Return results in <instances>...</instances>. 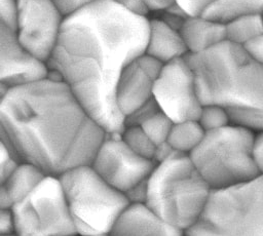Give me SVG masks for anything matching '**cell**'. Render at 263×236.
<instances>
[{
	"label": "cell",
	"instance_id": "cell-20",
	"mask_svg": "<svg viewBox=\"0 0 263 236\" xmlns=\"http://www.w3.org/2000/svg\"><path fill=\"white\" fill-rule=\"evenodd\" d=\"M247 13H263V0H217L203 16L225 24Z\"/></svg>",
	"mask_w": 263,
	"mask_h": 236
},
{
	"label": "cell",
	"instance_id": "cell-25",
	"mask_svg": "<svg viewBox=\"0 0 263 236\" xmlns=\"http://www.w3.org/2000/svg\"><path fill=\"white\" fill-rule=\"evenodd\" d=\"M22 161L16 155L4 144H0V180L6 179Z\"/></svg>",
	"mask_w": 263,
	"mask_h": 236
},
{
	"label": "cell",
	"instance_id": "cell-6",
	"mask_svg": "<svg viewBox=\"0 0 263 236\" xmlns=\"http://www.w3.org/2000/svg\"><path fill=\"white\" fill-rule=\"evenodd\" d=\"M184 236H263V173L212 190L200 217Z\"/></svg>",
	"mask_w": 263,
	"mask_h": 236
},
{
	"label": "cell",
	"instance_id": "cell-5",
	"mask_svg": "<svg viewBox=\"0 0 263 236\" xmlns=\"http://www.w3.org/2000/svg\"><path fill=\"white\" fill-rule=\"evenodd\" d=\"M257 137L254 130L231 123L205 132L189 157L212 190L230 187L261 173Z\"/></svg>",
	"mask_w": 263,
	"mask_h": 236
},
{
	"label": "cell",
	"instance_id": "cell-10",
	"mask_svg": "<svg viewBox=\"0 0 263 236\" xmlns=\"http://www.w3.org/2000/svg\"><path fill=\"white\" fill-rule=\"evenodd\" d=\"M155 162L135 154L120 134H107L96 152L90 166L109 185L124 195L147 181Z\"/></svg>",
	"mask_w": 263,
	"mask_h": 236
},
{
	"label": "cell",
	"instance_id": "cell-32",
	"mask_svg": "<svg viewBox=\"0 0 263 236\" xmlns=\"http://www.w3.org/2000/svg\"><path fill=\"white\" fill-rule=\"evenodd\" d=\"M257 158L261 172L263 173V132L258 133L257 137Z\"/></svg>",
	"mask_w": 263,
	"mask_h": 236
},
{
	"label": "cell",
	"instance_id": "cell-4",
	"mask_svg": "<svg viewBox=\"0 0 263 236\" xmlns=\"http://www.w3.org/2000/svg\"><path fill=\"white\" fill-rule=\"evenodd\" d=\"M211 191L189 155L174 153L157 162L148 176L146 203L185 233L200 217Z\"/></svg>",
	"mask_w": 263,
	"mask_h": 236
},
{
	"label": "cell",
	"instance_id": "cell-15",
	"mask_svg": "<svg viewBox=\"0 0 263 236\" xmlns=\"http://www.w3.org/2000/svg\"><path fill=\"white\" fill-rule=\"evenodd\" d=\"M145 53L162 64H166L186 56L188 50L180 30L172 27L160 17H155L149 18Z\"/></svg>",
	"mask_w": 263,
	"mask_h": 236
},
{
	"label": "cell",
	"instance_id": "cell-34",
	"mask_svg": "<svg viewBox=\"0 0 263 236\" xmlns=\"http://www.w3.org/2000/svg\"><path fill=\"white\" fill-rule=\"evenodd\" d=\"M0 236H18L16 233H11V234H5V235H0Z\"/></svg>",
	"mask_w": 263,
	"mask_h": 236
},
{
	"label": "cell",
	"instance_id": "cell-18",
	"mask_svg": "<svg viewBox=\"0 0 263 236\" xmlns=\"http://www.w3.org/2000/svg\"><path fill=\"white\" fill-rule=\"evenodd\" d=\"M205 134L197 120L174 122L167 137V145L176 152L190 155L200 144Z\"/></svg>",
	"mask_w": 263,
	"mask_h": 236
},
{
	"label": "cell",
	"instance_id": "cell-12",
	"mask_svg": "<svg viewBox=\"0 0 263 236\" xmlns=\"http://www.w3.org/2000/svg\"><path fill=\"white\" fill-rule=\"evenodd\" d=\"M46 62L31 52L16 34L0 26V84L8 89L31 84L49 76Z\"/></svg>",
	"mask_w": 263,
	"mask_h": 236
},
{
	"label": "cell",
	"instance_id": "cell-27",
	"mask_svg": "<svg viewBox=\"0 0 263 236\" xmlns=\"http://www.w3.org/2000/svg\"><path fill=\"white\" fill-rule=\"evenodd\" d=\"M120 7L135 15L148 17L150 9L144 0H114Z\"/></svg>",
	"mask_w": 263,
	"mask_h": 236
},
{
	"label": "cell",
	"instance_id": "cell-11",
	"mask_svg": "<svg viewBox=\"0 0 263 236\" xmlns=\"http://www.w3.org/2000/svg\"><path fill=\"white\" fill-rule=\"evenodd\" d=\"M17 7L14 33L24 46L47 63L66 16L52 0H17Z\"/></svg>",
	"mask_w": 263,
	"mask_h": 236
},
{
	"label": "cell",
	"instance_id": "cell-13",
	"mask_svg": "<svg viewBox=\"0 0 263 236\" xmlns=\"http://www.w3.org/2000/svg\"><path fill=\"white\" fill-rule=\"evenodd\" d=\"M163 64L147 53L132 61L116 86V104L124 119L153 99V88Z\"/></svg>",
	"mask_w": 263,
	"mask_h": 236
},
{
	"label": "cell",
	"instance_id": "cell-16",
	"mask_svg": "<svg viewBox=\"0 0 263 236\" xmlns=\"http://www.w3.org/2000/svg\"><path fill=\"white\" fill-rule=\"evenodd\" d=\"M188 54L203 52L226 41L225 24L203 15L187 16L181 28Z\"/></svg>",
	"mask_w": 263,
	"mask_h": 236
},
{
	"label": "cell",
	"instance_id": "cell-19",
	"mask_svg": "<svg viewBox=\"0 0 263 236\" xmlns=\"http://www.w3.org/2000/svg\"><path fill=\"white\" fill-rule=\"evenodd\" d=\"M226 40L243 46L263 34L262 13H247L225 23Z\"/></svg>",
	"mask_w": 263,
	"mask_h": 236
},
{
	"label": "cell",
	"instance_id": "cell-33",
	"mask_svg": "<svg viewBox=\"0 0 263 236\" xmlns=\"http://www.w3.org/2000/svg\"><path fill=\"white\" fill-rule=\"evenodd\" d=\"M90 236H111L109 233H102V234H95V235H90Z\"/></svg>",
	"mask_w": 263,
	"mask_h": 236
},
{
	"label": "cell",
	"instance_id": "cell-35",
	"mask_svg": "<svg viewBox=\"0 0 263 236\" xmlns=\"http://www.w3.org/2000/svg\"><path fill=\"white\" fill-rule=\"evenodd\" d=\"M69 236H79L78 234H73V235H69Z\"/></svg>",
	"mask_w": 263,
	"mask_h": 236
},
{
	"label": "cell",
	"instance_id": "cell-30",
	"mask_svg": "<svg viewBox=\"0 0 263 236\" xmlns=\"http://www.w3.org/2000/svg\"><path fill=\"white\" fill-rule=\"evenodd\" d=\"M11 233H15V222L12 209H0V235Z\"/></svg>",
	"mask_w": 263,
	"mask_h": 236
},
{
	"label": "cell",
	"instance_id": "cell-14",
	"mask_svg": "<svg viewBox=\"0 0 263 236\" xmlns=\"http://www.w3.org/2000/svg\"><path fill=\"white\" fill-rule=\"evenodd\" d=\"M111 236H184L147 203H128L112 227Z\"/></svg>",
	"mask_w": 263,
	"mask_h": 236
},
{
	"label": "cell",
	"instance_id": "cell-2",
	"mask_svg": "<svg viewBox=\"0 0 263 236\" xmlns=\"http://www.w3.org/2000/svg\"><path fill=\"white\" fill-rule=\"evenodd\" d=\"M1 142L22 162L46 175L90 164L107 136L70 87L51 75L43 80L1 88Z\"/></svg>",
	"mask_w": 263,
	"mask_h": 236
},
{
	"label": "cell",
	"instance_id": "cell-21",
	"mask_svg": "<svg viewBox=\"0 0 263 236\" xmlns=\"http://www.w3.org/2000/svg\"><path fill=\"white\" fill-rule=\"evenodd\" d=\"M123 143L137 155L155 162L157 146L139 125H125L120 133ZM156 163V162H155Z\"/></svg>",
	"mask_w": 263,
	"mask_h": 236
},
{
	"label": "cell",
	"instance_id": "cell-31",
	"mask_svg": "<svg viewBox=\"0 0 263 236\" xmlns=\"http://www.w3.org/2000/svg\"><path fill=\"white\" fill-rule=\"evenodd\" d=\"M144 1L148 5L150 11H163L175 2L174 0H144Z\"/></svg>",
	"mask_w": 263,
	"mask_h": 236
},
{
	"label": "cell",
	"instance_id": "cell-7",
	"mask_svg": "<svg viewBox=\"0 0 263 236\" xmlns=\"http://www.w3.org/2000/svg\"><path fill=\"white\" fill-rule=\"evenodd\" d=\"M59 179L79 236L110 233L129 203L126 196L104 181L90 164L74 167Z\"/></svg>",
	"mask_w": 263,
	"mask_h": 236
},
{
	"label": "cell",
	"instance_id": "cell-9",
	"mask_svg": "<svg viewBox=\"0 0 263 236\" xmlns=\"http://www.w3.org/2000/svg\"><path fill=\"white\" fill-rule=\"evenodd\" d=\"M153 99L174 122L198 119L202 103L187 55L163 64L154 83Z\"/></svg>",
	"mask_w": 263,
	"mask_h": 236
},
{
	"label": "cell",
	"instance_id": "cell-28",
	"mask_svg": "<svg viewBox=\"0 0 263 236\" xmlns=\"http://www.w3.org/2000/svg\"><path fill=\"white\" fill-rule=\"evenodd\" d=\"M242 47L256 63L263 66V34L251 40Z\"/></svg>",
	"mask_w": 263,
	"mask_h": 236
},
{
	"label": "cell",
	"instance_id": "cell-22",
	"mask_svg": "<svg viewBox=\"0 0 263 236\" xmlns=\"http://www.w3.org/2000/svg\"><path fill=\"white\" fill-rule=\"evenodd\" d=\"M174 121L160 109L145 119L139 126L147 133L156 146L166 143Z\"/></svg>",
	"mask_w": 263,
	"mask_h": 236
},
{
	"label": "cell",
	"instance_id": "cell-8",
	"mask_svg": "<svg viewBox=\"0 0 263 236\" xmlns=\"http://www.w3.org/2000/svg\"><path fill=\"white\" fill-rule=\"evenodd\" d=\"M11 209L18 236L77 234L58 176L46 175L32 193Z\"/></svg>",
	"mask_w": 263,
	"mask_h": 236
},
{
	"label": "cell",
	"instance_id": "cell-36",
	"mask_svg": "<svg viewBox=\"0 0 263 236\" xmlns=\"http://www.w3.org/2000/svg\"><path fill=\"white\" fill-rule=\"evenodd\" d=\"M262 15H263V13H262Z\"/></svg>",
	"mask_w": 263,
	"mask_h": 236
},
{
	"label": "cell",
	"instance_id": "cell-3",
	"mask_svg": "<svg viewBox=\"0 0 263 236\" xmlns=\"http://www.w3.org/2000/svg\"><path fill=\"white\" fill-rule=\"evenodd\" d=\"M202 105L225 108L232 124L263 132V66L246 49L224 41L196 54H187Z\"/></svg>",
	"mask_w": 263,
	"mask_h": 236
},
{
	"label": "cell",
	"instance_id": "cell-1",
	"mask_svg": "<svg viewBox=\"0 0 263 236\" xmlns=\"http://www.w3.org/2000/svg\"><path fill=\"white\" fill-rule=\"evenodd\" d=\"M149 18L127 12L114 0H93L64 19L47 61L108 134H120L125 119L116 104L124 68L145 52Z\"/></svg>",
	"mask_w": 263,
	"mask_h": 236
},
{
	"label": "cell",
	"instance_id": "cell-23",
	"mask_svg": "<svg viewBox=\"0 0 263 236\" xmlns=\"http://www.w3.org/2000/svg\"><path fill=\"white\" fill-rule=\"evenodd\" d=\"M197 121L205 132L217 130L231 124L227 110L219 105H202Z\"/></svg>",
	"mask_w": 263,
	"mask_h": 236
},
{
	"label": "cell",
	"instance_id": "cell-26",
	"mask_svg": "<svg viewBox=\"0 0 263 236\" xmlns=\"http://www.w3.org/2000/svg\"><path fill=\"white\" fill-rule=\"evenodd\" d=\"M187 16L203 15L217 0H174Z\"/></svg>",
	"mask_w": 263,
	"mask_h": 236
},
{
	"label": "cell",
	"instance_id": "cell-17",
	"mask_svg": "<svg viewBox=\"0 0 263 236\" xmlns=\"http://www.w3.org/2000/svg\"><path fill=\"white\" fill-rule=\"evenodd\" d=\"M46 174L33 164L21 162L3 181L0 190V209L12 208L42 182Z\"/></svg>",
	"mask_w": 263,
	"mask_h": 236
},
{
	"label": "cell",
	"instance_id": "cell-29",
	"mask_svg": "<svg viewBox=\"0 0 263 236\" xmlns=\"http://www.w3.org/2000/svg\"><path fill=\"white\" fill-rule=\"evenodd\" d=\"M65 16L74 13L93 0H52Z\"/></svg>",
	"mask_w": 263,
	"mask_h": 236
},
{
	"label": "cell",
	"instance_id": "cell-24",
	"mask_svg": "<svg viewBox=\"0 0 263 236\" xmlns=\"http://www.w3.org/2000/svg\"><path fill=\"white\" fill-rule=\"evenodd\" d=\"M17 15V0H0V26L15 32Z\"/></svg>",
	"mask_w": 263,
	"mask_h": 236
}]
</instances>
